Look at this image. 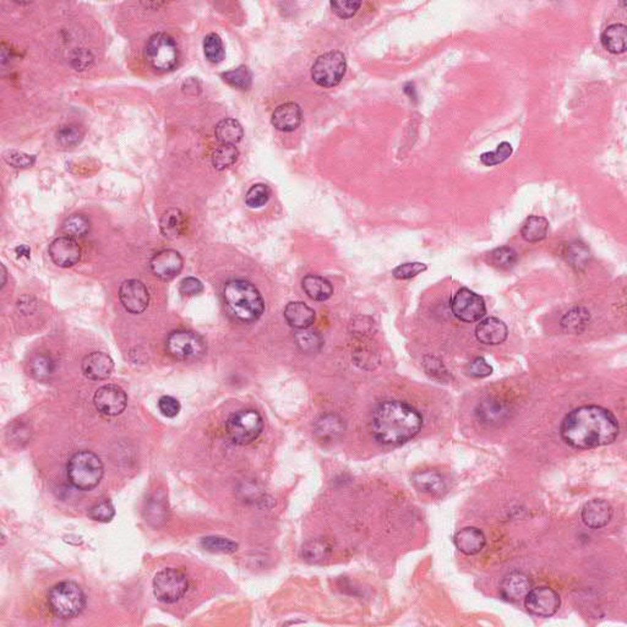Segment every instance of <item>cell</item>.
<instances>
[{
	"instance_id": "1",
	"label": "cell",
	"mask_w": 627,
	"mask_h": 627,
	"mask_svg": "<svg viewBox=\"0 0 627 627\" xmlns=\"http://www.w3.org/2000/svg\"><path fill=\"white\" fill-rule=\"evenodd\" d=\"M618 419L610 410L599 405H584L567 414L562 420L560 434L571 447L596 449L613 442L618 437Z\"/></svg>"
},
{
	"instance_id": "2",
	"label": "cell",
	"mask_w": 627,
	"mask_h": 627,
	"mask_svg": "<svg viewBox=\"0 0 627 627\" xmlns=\"http://www.w3.org/2000/svg\"><path fill=\"white\" fill-rule=\"evenodd\" d=\"M418 410L405 402L383 401L371 414V432L380 444L400 446L412 440L422 429Z\"/></svg>"
},
{
	"instance_id": "3",
	"label": "cell",
	"mask_w": 627,
	"mask_h": 627,
	"mask_svg": "<svg viewBox=\"0 0 627 627\" xmlns=\"http://www.w3.org/2000/svg\"><path fill=\"white\" fill-rule=\"evenodd\" d=\"M223 298L229 311L244 323L256 321L265 311L261 294L244 279L229 281L223 288Z\"/></svg>"
},
{
	"instance_id": "4",
	"label": "cell",
	"mask_w": 627,
	"mask_h": 627,
	"mask_svg": "<svg viewBox=\"0 0 627 627\" xmlns=\"http://www.w3.org/2000/svg\"><path fill=\"white\" fill-rule=\"evenodd\" d=\"M103 463L96 453L78 451L70 458L66 475L74 488L88 492L96 488L103 477Z\"/></svg>"
},
{
	"instance_id": "5",
	"label": "cell",
	"mask_w": 627,
	"mask_h": 627,
	"mask_svg": "<svg viewBox=\"0 0 627 627\" xmlns=\"http://www.w3.org/2000/svg\"><path fill=\"white\" fill-rule=\"evenodd\" d=\"M49 608L57 618H76L86 606V597L81 587L73 581H64L53 586L48 593Z\"/></svg>"
},
{
	"instance_id": "6",
	"label": "cell",
	"mask_w": 627,
	"mask_h": 627,
	"mask_svg": "<svg viewBox=\"0 0 627 627\" xmlns=\"http://www.w3.org/2000/svg\"><path fill=\"white\" fill-rule=\"evenodd\" d=\"M145 58L153 70L166 73L178 64L179 51L175 39L160 32L151 36L145 47Z\"/></svg>"
},
{
	"instance_id": "7",
	"label": "cell",
	"mask_w": 627,
	"mask_h": 627,
	"mask_svg": "<svg viewBox=\"0 0 627 627\" xmlns=\"http://www.w3.org/2000/svg\"><path fill=\"white\" fill-rule=\"evenodd\" d=\"M264 429L261 415L254 410H240L227 419V435L237 445H249L256 440Z\"/></svg>"
},
{
	"instance_id": "8",
	"label": "cell",
	"mask_w": 627,
	"mask_h": 627,
	"mask_svg": "<svg viewBox=\"0 0 627 627\" xmlns=\"http://www.w3.org/2000/svg\"><path fill=\"white\" fill-rule=\"evenodd\" d=\"M347 71V59L338 51L327 52L316 59L311 68L314 83L323 88H333L342 81Z\"/></svg>"
},
{
	"instance_id": "9",
	"label": "cell",
	"mask_w": 627,
	"mask_h": 627,
	"mask_svg": "<svg viewBox=\"0 0 627 627\" xmlns=\"http://www.w3.org/2000/svg\"><path fill=\"white\" fill-rule=\"evenodd\" d=\"M189 589V579L183 571L165 569L153 579V594L157 601L172 604L180 601Z\"/></svg>"
},
{
	"instance_id": "10",
	"label": "cell",
	"mask_w": 627,
	"mask_h": 627,
	"mask_svg": "<svg viewBox=\"0 0 627 627\" xmlns=\"http://www.w3.org/2000/svg\"><path fill=\"white\" fill-rule=\"evenodd\" d=\"M166 348L170 357L177 361L194 362L205 356L206 343L195 332L179 330L168 336Z\"/></svg>"
},
{
	"instance_id": "11",
	"label": "cell",
	"mask_w": 627,
	"mask_h": 627,
	"mask_svg": "<svg viewBox=\"0 0 627 627\" xmlns=\"http://www.w3.org/2000/svg\"><path fill=\"white\" fill-rule=\"evenodd\" d=\"M451 308L453 315L465 323L480 321L487 314L483 298L477 293L472 292L468 288H461L455 294Z\"/></svg>"
},
{
	"instance_id": "12",
	"label": "cell",
	"mask_w": 627,
	"mask_h": 627,
	"mask_svg": "<svg viewBox=\"0 0 627 627\" xmlns=\"http://www.w3.org/2000/svg\"><path fill=\"white\" fill-rule=\"evenodd\" d=\"M561 599L553 588H532L524 598V606L531 614L548 618L558 611Z\"/></svg>"
},
{
	"instance_id": "13",
	"label": "cell",
	"mask_w": 627,
	"mask_h": 627,
	"mask_svg": "<svg viewBox=\"0 0 627 627\" xmlns=\"http://www.w3.org/2000/svg\"><path fill=\"white\" fill-rule=\"evenodd\" d=\"M93 403L100 413L115 417L127 408V393L117 385H105L97 390Z\"/></svg>"
},
{
	"instance_id": "14",
	"label": "cell",
	"mask_w": 627,
	"mask_h": 627,
	"mask_svg": "<svg viewBox=\"0 0 627 627\" xmlns=\"http://www.w3.org/2000/svg\"><path fill=\"white\" fill-rule=\"evenodd\" d=\"M119 299L124 309L131 314L144 313L147 309L150 294L147 288L139 279L124 281L119 288Z\"/></svg>"
},
{
	"instance_id": "15",
	"label": "cell",
	"mask_w": 627,
	"mask_h": 627,
	"mask_svg": "<svg viewBox=\"0 0 627 627\" xmlns=\"http://www.w3.org/2000/svg\"><path fill=\"white\" fill-rule=\"evenodd\" d=\"M150 265L157 279L170 281L175 279V276H178L183 269V257L178 252L166 249L155 254Z\"/></svg>"
},
{
	"instance_id": "16",
	"label": "cell",
	"mask_w": 627,
	"mask_h": 627,
	"mask_svg": "<svg viewBox=\"0 0 627 627\" xmlns=\"http://www.w3.org/2000/svg\"><path fill=\"white\" fill-rule=\"evenodd\" d=\"M49 256L56 265L71 267L76 265L81 257V248L74 238L59 237L49 245Z\"/></svg>"
},
{
	"instance_id": "17",
	"label": "cell",
	"mask_w": 627,
	"mask_h": 627,
	"mask_svg": "<svg viewBox=\"0 0 627 627\" xmlns=\"http://www.w3.org/2000/svg\"><path fill=\"white\" fill-rule=\"evenodd\" d=\"M114 369L113 359L103 352H93L83 361V373L92 381L108 379Z\"/></svg>"
},
{
	"instance_id": "18",
	"label": "cell",
	"mask_w": 627,
	"mask_h": 627,
	"mask_svg": "<svg viewBox=\"0 0 627 627\" xmlns=\"http://www.w3.org/2000/svg\"><path fill=\"white\" fill-rule=\"evenodd\" d=\"M581 516L587 527L599 529L606 527L613 519V507L606 500L596 499L584 506Z\"/></svg>"
},
{
	"instance_id": "19",
	"label": "cell",
	"mask_w": 627,
	"mask_h": 627,
	"mask_svg": "<svg viewBox=\"0 0 627 627\" xmlns=\"http://www.w3.org/2000/svg\"><path fill=\"white\" fill-rule=\"evenodd\" d=\"M532 589L529 577L523 572L514 571L502 579L500 584V594L509 601H522Z\"/></svg>"
},
{
	"instance_id": "20",
	"label": "cell",
	"mask_w": 627,
	"mask_h": 627,
	"mask_svg": "<svg viewBox=\"0 0 627 627\" xmlns=\"http://www.w3.org/2000/svg\"><path fill=\"white\" fill-rule=\"evenodd\" d=\"M303 113L299 105L294 102H287L274 109L271 123L277 130L289 133L296 130L301 125Z\"/></svg>"
},
{
	"instance_id": "21",
	"label": "cell",
	"mask_w": 627,
	"mask_h": 627,
	"mask_svg": "<svg viewBox=\"0 0 627 627\" xmlns=\"http://www.w3.org/2000/svg\"><path fill=\"white\" fill-rule=\"evenodd\" d=\"M509 335V330L505 323L497 318H484L475 327V337L480 343L500 344L505 342Z\"/></svg>"
},
{
	"instance_id": "22",
	"label": "cell",
	"mask_w": 627,
	"mask_h": 627,
	"mask_svg": "<svg viewBox=\"0 0 627 627\" xmlns=\"http://www.w3.org/2000/svg\"><path fill=\"white\" fill-rule=\"evenodd\" d=\"M453 542L456 548L465 555H477L487 544V538L478 528L466 527L456 533Z\"/></svg>"
},
{
	"instance_id": "23",
	"label": "cell",
	"mask_w": 627,
	"mask_h": 627,
	"mask_svg": "<svg viewBox=\"0 0 627 627\" xmlns=\"http://www.w3.org/2000/svg\"><path fill=\"white\" fill-rule=\"evenodd\" d=\"M315 435L323 444H331L343 435L344 423L336 414H325L318 419L314 427Z\"/></svg>"
},
{
	"instance_id": "24",
	"label": "cell",
	"mask_w": 627,
	"mask_h": 627,
	"mask_svg": "<svg viewBox=\"0 0 627 627\" xmlns=\"http://www.w3.org/2000/svg\"><path fill=\"white\" fill-rule=\"evenodd\" d=\"M284 318L289 326L304 330L315 321V311L301 301H292L284 308Z\"/></svg>"
},
{
	"instance_id": "25",
	"label": "cell",
	"mask_w": 627,
	"mask_h": 627,
	"mask_svg": "<svg viewBox=\"0 0 627 627\" xmlns=\"http://www.w3.org/2000/svg\"><path fill=\"white\" fill-rule=\"evenodd\" d=\"M412 482L415 488L429 495H441L446 490L444 478L434 470H423L414 473Z\"/></svg>"
},
{
	"instance_id": "26",
	"label": "cell",
	"mask_w": 627,
	"mask_h": 627,
	"mask_svg": "<svg viewBox=\"0 0 627 627\" xmlns=\"http://www.w3.org/2000/svg\"><path fill=\"white\" fill-rule=\"evenodd\" d=\"M160 228L166 238L177 239L187 231V219L180 209H170L162 216Z\"/></svg>"
},
{
	"instance_id": "27",
	"label": "cell",
	"mask_w": 627,
	"mask_h": 627,
	"mask_svg": "<svg viewBox=\"0 0 627 627\" xmlns=\"http://www.w3.org/2000/svg\"><path fill=\"white\" fill-rule=\"evenodd\" d=\"M601 44L608 52L621 54L626 51L627 28L623 24H614L606 27L601 35Z\"/></svg>"
},
{
	"instance_id": "28",
	"label": "cell",
	"mask_w": 627,
	"mask_h": 627,
	"mask_svg": "<svg viewBox=\"0 0 627 627\" xmlns=\"http://www.w3.org/2000/svg\"><path fill=\"white\" fill-rule=\"evenodd\" d=\"M475 414L483 424L495 425V424H500L505 420L507 414H509V410L506 408L504 403H501L497 400H487L478 405Z\"/></svg>"
},
{
	"instance_id": "29",
	"label": "cell",
	"mask_w": 627,
	"mask_h": 627,
	"mask_svg": "<svg viewBox=\"0 0 627 627\" xmlns=\"http://www.w3.org/2000/svg\"><path fill=\"white\" fill-rule=\"evenodd\" d=\"M303 289L310 299L325 301L333 294L332 284L321 276L308 274L303 279Z\"/></svg>"
},
{
	"instance_id": "30",
	"label": "cell",
	"mask_w": 627,
	"mask_h": 627,
	"mask_svg": "<svg viewBox=\"0 0 627 627\" xmlns=\"http://www.w3.org/2000/svg\"><path fill=\"white\" fill-rule=\"evenodd\" d=\"M214 135H216V139L219 144L234 145L235 146V144H238L244 135V131L238 120L227 118L216 125Z\"/></svg>"
},
{
	"instance_id": "31",
	"label": "cell",
	"mask_w": 627,
	"mask_h": 627,
	"mask_svg": "<svg viewBox=\"0 0 627 627\" xmlns=\"http://www.w3.org/2000/svg\"><path fill=\"white\" fill-rule=\"evenodd\" d=\"M549 222L544 217L540 216H531L523 223L521 235L523 239L529 243H538L540 240L545 239L548 234Z\"/></svg>"
},
{
	"instance_id": "32",
	"label": "cell",
	"mask_w": 627,
	"mask_h": 627,
	"mask_svg": "<svg viewBox=\"0 0 627 627\" xmlns=\"http://www.w3.org/2000/svg\"><path fill=\"white\" fill-rule=\"evenodd\" d=\"M239 157V151L234 145H221L212 153V165L218 170H224L233 166Z\"/></svg>"
},
{
	"instance_id": "33",
	"label": "cell",
	"mask_w": 627,
	"mask_h": 627,
	"mask_svg": "<svg viewBox=\"0 0 627 627\" xmlns=\"http://www.w3.org/2000/svg\"><path fill=\"white\" fill-rule=\"evenodd\" d=\"M589 321V313L584 308H576L571 310L562 318L561 326L566 330L567 332H574V333H579L584 331Z\"/></svg>"
},
{
	"instance_id": "34",
	"label": "cell",
	"mask_w": 627,
	"mask_h": 627,
	"mask_svg": "<svg viewBox=\"0 0 627 627\" xmlns=\"http://www.w3.org/2000/svg\"><path fill=\"white\" fill-rule=\"evenodd\" d=\"M222 78L228 85H231L232 88L248 90L252 86L253 75L247 66H240L235 69L223 73Z\"/></svg>"
},
{
	"instance_id": "35",
	"label": "cell",
	"mask_w": 627,
	"mask_h": 627,
	"mask_svg": "<svg viewBox=\"0 0 627 627\" xmlns=\"http://www.w3.org/2000/svg\"><path fill=\"white\" fill-rule=\"evenodd\" d=\"M331 551L330 545L325 540H310L303 546V558L306 561L315 564L325 560Z\"/></svg>"
},
{
	"instance_id": "36",
	"label": "cell",
	"mask_w": 627,
	"mask_h": 627,
	"mask_svg": "<svg viewBox=\"0 0 627 627\" xmlns=\"http://www.w3.org/2000/svg\"><path fill=\"white\" fill-rule=\"evenodd\" d=\"M56 370V364L52 358L46 354L36 356L30 364V371L32 376L37 380H47L52 376Z\"/></svg>"
},
{
	"instance_id": "37",
	"label": "cell",
	"mask_w": 627,
	"mask_h": 627,
	"mask_svg": "<svg viewBox=\"0 0 627 627\" xmlns=\"http://www.w3.org/2000/svg\"><path fill=\"white\" fill-rule=\"evenodd\" d=\"M90 231V222L83 214H73L63 223V232L70 238H81Z\"/></svg>"
},
{
	"instance_id": "38",
	"label": "cell",
	"mask_w": 627,
	"mask_h": 627,
	"mask_svg": "<svg viewBox=\"0 0 627 627\" xmlns=\"http://www.w3.org/2000/svg\"><path fill=\"white\" fill-rule=\"evenodd\" d=\"M519 260V254L516 250L509 247H501L492 252L490 254V262L501 270H507L514 267V264Z\"/></svg>"
},
{
	"instance_id": "39",
	"label": "cell",
	"mask_w": 627,
	"mask_h": 627,
	"mask_svg": "<svg viewBox=\"0 0 627 627\" xmlns=\"http://www.w3.org/2000/svg\"><path fill=\"white\" fill-rule=\"evenodd\" d=\"M204 52L207 61L211 63H221L224 59L226 52L223 47L222 39L216 33H209L204 39Z\"/></svg>"
},
{
	"instance_id": "40",
	"label": "cell",
	"mask_w": 627,
	"mask_h": 627,
	"mask_svg": "<svg viewBox=\"0 0 627 627\" xmlns=\"http://www.w3.org/2000/svg\"><path fill=\"white\" fill-rule=\"evenodd\" d=\"M201 545L211 553L233 554L238 550V544L235 542L223 537H206L201 540Z\"/></svg>"
},
{
	"instance_id": "41",
	"label": "cell",
	"mask_w": 627,
	"mask_h": 627,
	"mask_svg": "<svg viewBox=\"0 0 627 627\" xmlns=\"http://www.w3.org/2000/svg\"><path fill=\"white\" fill-rule=\"evenodd\" d=\"M296 344L304 353H316L323 346V340L318 332L309 331L308 328L299 330L296 333Z\"/></svg>"
},
{
	"instance_id": "42",
	"label": "cell",
	"mask_w": 627,
	"mask_h": 627,
	"mask_svg": "<svg viewBox=\"0 0 627 627\" xmlns=\"http://www.w3.org/2000/svg\"><path fill=\"white\" fill-rule=\"evenodd\" d=\"M270 187L266 184H255L249 189L245 196V202L252 209H260L270 200Z\"/></svg>"
},
{
	"instance_id": "43",
	"label": "cell",
	"mask_w": 627,
	"mask_h": 627,
	"mask_svg": "<svg viewBox=\"0 0 627 627\" xmlns=\"http://www.w3.org/2000/svg\"><path fill=\"white\" fill-rule=\"evenodd\" d=\"M83 133L78 125H64L57 131V140L63 147H74L83 141Z\"/></svg>"
},
{
	"instance_id": "44",
	"label": "cell",
	"mask_w": 627,
	"mask_h": 627,
	"mask_svg": "<svg viewBox=\"0 0 627 627\" xmlns=\"http://www.w3.org/2000/svg\"><path fill=\"white\" fill-rule=\"evenodd\" d=\"M88 516H90V519L97 521V522H110L115 516V509H114L112 501L103 499V500L96 502L91 509H88Z\"/></svg>"
},
{
	"instance_id": "45",
	"label": "cell",
	"mask_w": 627,
	"mask_h": 627,
	"mask_svg": "<svg viewBox=\"0 0 627 627\" xmlns=\"http://www.w3.org/2000/svg\"><path fill=\"white\" fill-rule=\"evenodd\" d=\"M512 152H514V148H512L511 144L504 141V142H501L497 146L495 151L483 153L480 156V162L483 163L484 166H497V165H500L502 162H505L512 155Z\"/></svg>"
},
{
	"instance_id": "46",
	"label": "cell",
	"mask_w": 627,
	"mask_h": 627,
	"mask_svg": "<svg viewBox=\"0 0 627 627\" xmlns=\"http://www.w3.org/2000/svg\"><path fill=\"white\" fill-rule=\"evenodd\" d=\"M4 160L10 166L15 168H30L35 165L36 157L22 151H8L4 153Z\"/></svg>"
},
{
	"instance_id": "47",
	"label": "cell",
	"mask_w": 627,
	"mask_h": 627,
	"mask_svg": "<svg viewBox=\"0 0 627 627\" xmlns=\"http://www.w3.org/2000/svg\"><path fill=\"white\" fill-rule=\"evenodd\" d=\"M427 265H424L422 262H408L400 265L393 270V276L397 279H413L419 274H422L424 271H427Z\"/></svg>"
},
{
	"instance_id": "48",
	"label": "cell",
	"mask_w": 627,
	"mask_h": 627,
	"mask_svg": "<svg viewBox=\"0 0 627 627\" xmlns=\"http://www.w3.org/2000/svg\"><path fill=\"white\" fill-rule=\"evenodd\" d=\"M589 257V252L588 249L581 243H574L569 245L567 248V260L572 264V266H584Z\"/></svg>"
},
{
	"instance_id": "49",
	"label": "cell",
	"mask_w": 627,
	"mask_h": 627,
	"mask_svg": "<svg viewBox=\"0 0 627 627\" xmlns=\"http://www.w3.org/2000/svg\"><path fill=\"white\" fill-rule=\"evenodd\" d=\"M362 3L361 1H332L331 8L336 15H338L341 19H349L354 16L357 14L358 9L361 8Z\"/></svg>"
},
{
	"instance_id": "50",
	"label": "cell",
	"mask_w": 627,
	"mask_h": 627,
	"mask_svg": "<svg viewBox=\"0 0 627 627\" xmlns=\"http://www.w3.org/2000/svg\"><path fill=\"white\" fill-rule=\"evenodd\" d=\"M492 368L484 358H475L468 364V374L473 378L483 379L492 375Z\"/></svg>"
},
{
	"instance_id": "51",
	"label": "cell",
	"mask_w": 627,
	"mask_h": 627,
	"mask_svg": "<svg viewBox=\"0 0 627 627\" xmlns=\"http://www.w3.org/2000/svg\"><path fill=\"white\" fill-rule=\"evenodd\" d=\"M158 410L167 418H175L180 412V403L172 396H162L158 401Z\"/></svg>"
},
{
	"instance_id": "52",
	"label": "cell",
	"mask_w": 627,
	"mask_h": 627,
	"mask_svg": "<svg viewBox=\"0 0 627 627\" xmlns=\"http://www.w3.org/2000/svg\"><path fill=\"white\" fill-rule=\"evenodd\" d=\"M179 291L184 296H197V294H200L204 291V284H202L200 279H195V277H187V279H184L180 282Z\"/></svg>"
},
{
	"instance_id": "53",
	"label": "cell",
	"mask_w": 627,
	"mask_h": 627,
	"mask_svg": "<svg viewBox=\"0 0 627 627\" xmlns=\"http://www.w3.org/2000/svg\"><path fill=\"white\" fill-rule=\"evenodd\" d=\"M92 61H93V57H92L91 53L85 51V49H78L73 56L71 64L76 70H86L88 66H91Z\"/></svg>"
},
{
	"instance_id": "54",
	"label": "cell",
	"mask_w": 627,
	"mask_h": 627,
	"mask_svg": "<svg viewBox=\"0 0 627 627\" xmlns=\"http://www.w3.org/2000/svg\"><path fill=\"white\" fill-rule=\"evenodd\" d=\"M425 366L429 374L439 375V376H441V369H444L440 361H436L435 358H430V363L425 362Z\"/></svg>"
},
{
	"instance_id": "55",
	"label": "cell",
	"mask_w": 627,
	"mask_h": 627,
	"mask_svg": "<svg viewBox=\"0 0 627 627\" xmlns=\"http://www.w3.org/2000/svg\"><path fill=\"white\" fill-rule=\"evenodd\" d=\"M15 252H16L19 256H25L27 257V259H30L31 250L28 247H26V245H20V247L15 249Z\"/></svg>"
},
{
	"instance_id": "56",
	"label": "cell",
	"mask_w": 627,
	"mask_h": 627,
	"mask_svg": "<svg viewBox=\"0 0 627 627\" xmlns=\"http://www.w3.org/2000/svg\"><path fill=\"white\" fill-rule=\"evenodd\" d=\"M1 271H3V284H1V287H4L5 286V279H6V272H5L4 266H1Z\"/></svg>"
}]
</instances>
